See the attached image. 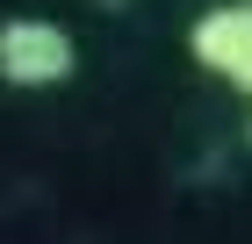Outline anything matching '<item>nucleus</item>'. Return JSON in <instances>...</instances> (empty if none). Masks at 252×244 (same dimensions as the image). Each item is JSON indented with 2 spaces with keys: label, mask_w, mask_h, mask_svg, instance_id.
Returning <instances> with one entry per match:
<instances>
[{
  "label": "nucleus",
  "mask_w": 252,
  "mask_h": 244,
  "mask_svg": "<svg viewBox=\"0 0 252 244\" xmlns=\"http://www.w3.org/2000/svg\"><path fill=\"white\" fill-rule=\"evenodd\" d=\"M72 72H79V43L65 22H51V15H7L0 22V86L43 94V86H65Z\"/></svg>",
  "instance_id": "f257e3e1"
},
{
  "label": "nucleus",
  "mask_w": 252,
  "mask_h": 244,
  "mask_svg": "<svg viewBox=\"0 0 252 244\" xmlns=\"http://www.w3.org/2000/svg\"><path fill=\"white\" fill-rule=\"evenodd\" d=\"M188 57H194L209 79L252 94V0H223V7H209V15H194Z\"/></svg>",
  "instance_id": "f03ea898"
}]
</instances>
